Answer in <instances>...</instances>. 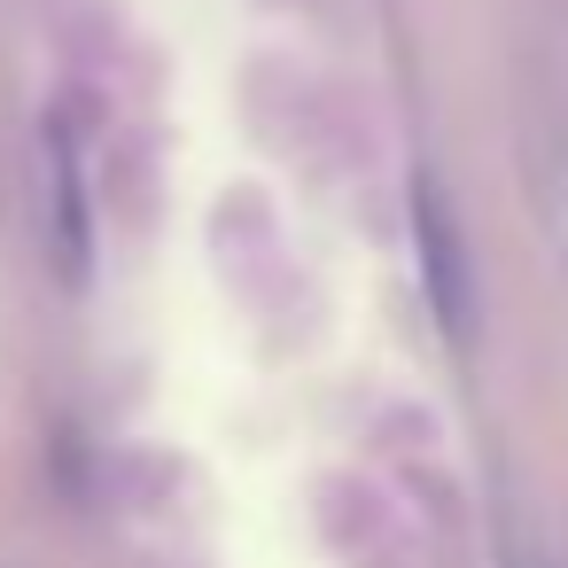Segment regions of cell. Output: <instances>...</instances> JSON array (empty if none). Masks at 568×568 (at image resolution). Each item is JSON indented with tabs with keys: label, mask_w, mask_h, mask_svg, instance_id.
Returning a JSON list of instances; mask_svg holds the SVG:
<instances>
[{
	"label": "cell",
	"mask_w": 568,
	"mask_h": 568,
	"mask_svg": "<svg viewBox=\"0 0 568 568\" xmlns=\"http://www.w3.org/2000/svg\"><path fill=\"white\" fill-rule=\"evenodd\" d=\"M413 234H420V281H428V304H436L444 335L452 343H475L483 304H475V273H467V234L452 226L436 180H413Z\"/></svg>",
	"instance_id": "6da1fadb"
}]
</instances>
